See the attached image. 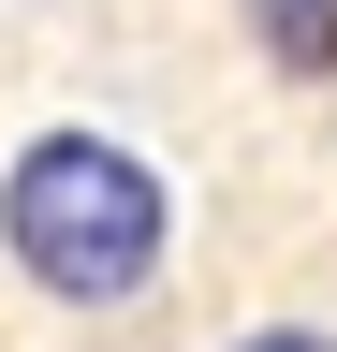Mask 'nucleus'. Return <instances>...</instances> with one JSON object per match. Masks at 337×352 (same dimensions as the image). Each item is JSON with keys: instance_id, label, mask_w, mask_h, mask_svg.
Instances as JSON below:
<instances>
[{"instance_id": "obj_1", "label": "nucleus", "mask_w": 337, "mask_h": 352, "mask_svg": "<svg viewBox=\"0 0 337 352\" xmlns=\"http://www.w3.org/2000/svg\"><path fill=\"white\" fill-rule=\"evenodd\" d=\"M0 250L59 308H132L161 279V176L117 132H30L0 176Z\"/></svg>"}, {"instance_id": "obj_2", "label": "nucleus", "mask_w": 337, "mask_h": 352, "mask_svg": "<svg viewBox=\"0 0 337 352\" xmlns=\"http://www.w3.org/2000/svg\"><path fill=\"white\" fill-rule=\"evenodd\" d=\"M249 15H264V44L293 74H337V0H249Z\"/></svg>"}, {"instance_id": "obj_3", "label": "nucleus", "mask_w": 337, "mask_h": 352, "mask_svg": "<svg viewBox=\"0 0 337 352\" xmlns=\"http://www.w3.org/2000/svg\"><path fill=\"white\" fill-rule=\"evenodd\" d=\"M235 352H337V338H323V323H249Z\"/></svg>"}]
</instances>
